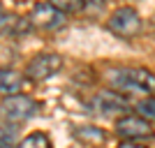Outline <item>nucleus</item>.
<instances>
[{"mask_svg":"<svg viewBox=\"0 0 155 148\" xmlns=\"http://www.w3.org/2000/svg\"><path fill=\"white\" fill-rule=\"evenodd\" d=\"M30 23L39 30H60L65 26V12H60L51 2H39L30 12Z\"/></svg>","mask_w":155,"mask_h":148,"instance_id":"nucleus-7","label":"nucleus"},{"mask_svg":"<svg viewBox=\"0 0 155 148\" xmlns=\"http://www.w3.org/2000/svg\"><path fill=\"white\" fill-rule=\"evenodd\" d=\"M88 2H95V7H97V9H100V7L104 5V0H88Z\"/></svg>","mask_w":155,"mask_h":148,"instance_id":"nucleus-16","label":"nucleus"},{"mask_svg":"<svg viewBox=\"0 0 155 148\" xmlns=\"http://www.w3.org/2000/svg\"><path fill=\"white\" fill-rule=\"evenodd\" d=\"M21 88H23V74L16 70H9V67H2L0 70V93L2 95H16Z\"/></svg>","mask_w":155,"mask_h":148,"instance_id":"nucleus-9","label":"nucleus"},{"mask_svg":"<svg viewBox=\"0 0 155 148\" xmlns=\"http://www.w3.org/2000/svg\"><path fill=\"white\" fill-rule=\"evenodd\" d=\"M91 109L95 113H100V116H118V113H127L130 111V102L120 93L102 90L91 100Z\"/></svg>","mask_w":155,"mask_h":148,"instance_id":"nucleus-6","label":"nucleus"},{"mask_svg":"<svg viewBox=\"0 0 155 148\" xmlns=\"http://www.w3.org/2000/svg\"><path fill=\"white\" fill-rule=\"evenodd\" d=\"M60 67H63V58H60L58 53H39L30 63L26 65V74L30 81L39 84V81H46V79H51L53 74H58Z\"/></svg>","mask_w":155,"mask_h":148,"instance_id":"nucleus-3","label":"nucleus"},{"mask_svg":"<svg viewBox=\"0 0 155 148\" xmlns=\"http://www.w3.org/2000/svg\"><path fill=\"white\" fill-rule=\"evenodd\" d=\"M107 81L111 88L120 93H137V95L155 93V74L143 67H114L107 72Z\"/></svg>","mask_w":155,"mask_h":148,"instance_id":"nucleus-1","label":"nucleus"},{"mask_svg":"<svg viewBox=\"0 0 155 148\" xmlns=\"http://www.w3.org/2000/svg\"><path fill=\"white\" fill-rule=\"evenodd\" d=\"M30 21L21 19L16 14H9L5 9H0V35H7V37H21L30 30Z\"/></svg>","mask_w":155,"mask_h":148,"instance_id":"nucleus-8","label":"nucleus"},{"mask_svg":"<svg viewBox=\"0 0 155 148\" xmlns=\"http://www.w3.org/2000/svg\"><path fill=\"white\" fill-rule=\"evenodd\" d=\"M74 136L86 143H102L104 141V132L100 127H79V130H74Z\"/></svg>","mask_w":155,"mask_h":148,"instance_id":"nucleus-10","label":"nucleus"},{"mask_svg":"<svg viewBox=\"0 0 155 148\" xmlns=\"http://www.w3.org/2000/svg\"><path fill=\"white\" fill-rule=\"evenodd\" d=\"M118 148H146V146H141V143H134V141H123Z\"/></svg>","mask_w":155,"mask_h":148,"instance_id":"nucleus-15","label":"nucleus"},{"mask_svg":"<svg viewBox=\"0 0 155 148\" xmlns=\"http://www.w3.org/2000/svg\"><path fill=\"white\" fill-rule=\"evenodd\" d=\"M14 139H16V130L9 125H0V148H12Z\"/></svg>","mask_w":155,"mask_h":148,"instance_id":"nucleus-14","label":"nucleus"},{"mask_svg":"<svg viewBox=\"0 0 155 148\" xmlns=\"http://www.w3.org/2000/svg\"><path fill=\"white\" fill-rule=\"evenodd\" d=\"M16 148H51V141H49V136L44 132H32Z\"/></svg>","mask_w":155,"mask_h":148,"instance_id":"nucleus-11","label":"nucleus"},{"mask_svg":"<svg viewBox=\"0 0 155 148\" xmlns=\"http://www.w3.org/2000/svg\"><path fill=\"white\" fill-rule=\"evenodd\" d=\"M137 111H139V116H141V118L155 123V97H146V100H141V102L137 104Z\"/></svg>","mask_w":155,"mask_h":148,"instance_id":"nucleus-12","label":"nucleus"},{"mask_svg":"<svg viewBox=\"0 0 155 148\" xmlns=\"http://www.w3.org/2000/svg\"><path fill=\"white\" fill-rule=\"evenodd\" d=\"M39 111V104L28 95H7L0 102V120L9 123V125H21V123L30 120Z\"/></svg>","mask_w":155,"mask_h":148,"instance_id":"nucleus-2","label":"nucleus"},{"mask_svg":"<svg viewBox=\"0 0 155 148\" xmlns=\"http://www.w3.org/2000/svg\"><path fill=\"white\" fill-rule=\"evenodd\" d=\"M53 7H58L60 12H79L81 7H84V0H49Z\"/></svg>","mask_w":155,"mask_h":148,"instance_id":"nucleus-13","label":"nucleus"},{"mask_svg":"<svg viewBox=\"0 0 155 148\" xmlns=\"http://www.w3.org/2000/svg\"><path fill=\"white\" fill-rule=\"evenodd\" d=\"M116 134L125 141H146V139H153V130L146 118L123 113L116 120Z\"/></svg>","mask_w":155,"mask_h":148,"instance_id":"nucleus-4","label":"nucleus"},{"mask_svg":"<svg viewBox=\"0 0 155 148\" xmlns=\"http://www.w3.org/2000/svg\"><path fill=\"white\" fill-rule=\"evenodd\" d=\"M107 28H109L114 35L127 39V37L139 35V30H141V19H139V14H137L132 7H118L116 12L109 16Z\"/></svg>","mask_w":155,"mask_h":148,"instance_id":"nucleus-5","label":"nucleus"}]
</instances>
